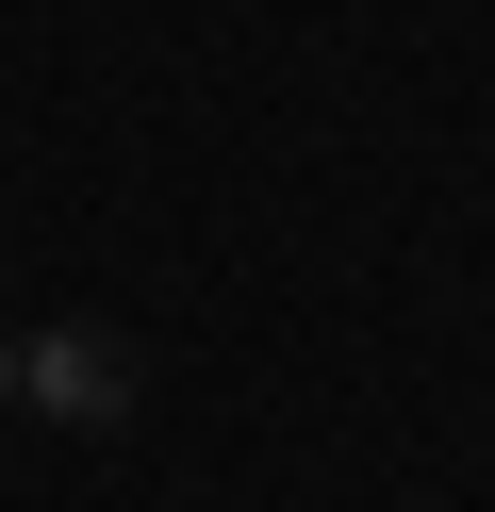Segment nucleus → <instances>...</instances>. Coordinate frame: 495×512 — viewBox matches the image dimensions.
I'll use <instances>...</instances> for the list:
<instances>
[{
  "mask_svg": "<svg viewBox=\"0 0 495 512\" xmlns=\"http://www.w3.org/2000/svg\"><path fill=\"white\" fill-rule=\"evenodd\" d=\"M17 397L50 413V430H116L132 413V347L83 331V314H50V331H17Z\"/></svg>",
  "mask_w": 495,
  "mask_h": 512,
  "instance_id": "f257e3e1",
  "label": "nucleus"
},
{
  "mask_svg": "<svg viewBox=\"0 0 495 512\" xmlns=\"http://www.w3.org/2000/svg\"><path fill=\"white\" fill-rule=\"evenodd\" d=\"M0 397H17V331H0Z\"/></svg>",
  "mask_w": 495,
  "mask_h": 512,
  "instance_id": "f03ea898",
  "label": "nucleus"
}]
</instances>
